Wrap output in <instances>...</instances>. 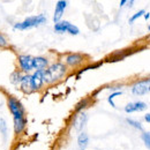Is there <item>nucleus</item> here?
Masks as SVG:
<instances>
[{"mask_svg": "<svg viewBox=\"0 0 150 150\" xmlns=\"http://www.w3.org/2000/svg\"><path fill=\"white\" fill-rule=\"evenodd\" d=\"M132 93L136 96H143L150 93V79L140 81L132 87Z\"/></svg>", "mask_w": 150, "mask_h": 150, "instance_id": "nucleus-4", "label": "nucleus"}, {"mask_svg": "<svg viewBox=\"0 0 150 150\" xmlns=\"http://www.w3.org/2000/svg\"><path fill=\"white\" fill-rule=\"evenodd\" d=\"M8 45V43H7V39L4 37L2 35H0V46L1 47H6Z\"/></svg>", "mask_w": 150, "mask_h": 150, "instance_id": "nucleus-23", "label": "nucleus"}, {"mask_svg": "<svg viewBox=\"0 0 150 150\" xmlns=\"http://www.w3.org/2000/svg\"><path fill=\"white\" fill-rule=\"evenodd\" d=\"M71 23L68 21H60L54 24V31L58 34H62V33H67V29H68V25Z\"/></svg>", "mask_w": 150, "mask_h": 150, "instance_id": "nucleus-13", "label": "nucleus"}, {"mask_svg": "<svg viewBox=\"0 0 150 150\" xmlns=\"http://www.w3.org/2000/svg\"><path fill=\"white\" fill-rule=\"evenodd\" d=\"M146 109H147V104L143 103V102H132V103H128L125 106V111L127 113L141 112Z\"/></svg>", "mask_w": 150, "mask_h": 150, "instance_id": "nucleus-8", "label": "nucleus"}, {"mask_svg": "<svg viewBox=\"0 0 150 150\" xmlns=\"http://www.w3.org/2000/svg\"><path fill=\"white\" fill-rule=\"evenodd\" d=\"M148 30H149V31H150V24H149V25H148Z\"/></svg>", "mask_w": 150, "mask_h": 150, "instance_id": "nucleus-28", "label": "nucleus"}, {"mask_svg": "<svg viewBox=\"0 0 150 150\" xmlns=\"http://www.w3.org/2000/svg\"><path fill=\"white\" fill-rule=\"evenodd\" d=\"M143 18H144L146 20H148V19L150 18V14H149V13H146V14L143 15Z\"/></svg>", "mask_w": 150, "mask_h": 150, "instance_id": "nucleus-26", "label": "nucleus"}, {"mask_svg": "<svg viewBox=\"0 0 150 150\" xmlns=\"http://www.w3.org/2000/svg\"><path fill=\"white\" fill-rule=\"evenodd\" d=\"M67 33H68V34H71V35H74V36H75V35H79V34H80V29H79L76 25H74V24H72V23H71V24L68 25Z\"/></svg>", "mask_w": 150, "mask_h": 150, "instance_id": "nucleus-17", "label": "nucleus"}, {"mask_svg": "<svg viewBox=\"0 0 150 150\" xmlns=\"http://www.w3.org/2000/svg\"><path fill=\"white\" fill-rule=\"evenodd\" d=\"M21 80H22V75L20 72H13L11 74V82L13 84H21Z\"/></svg>", "mask_w": 150, "mask_h": 150, "instance_id": "nucleus-15", "label": "nucleus"}, {"mask_svg": "<svg viewBox=\"0 0 150 150\" xmlns=\"http://www.w3.org/2000/svg\"><path fill=\"white\" fill-rule=\"evenodd\" d=\"M66 7H67V1L60 0V1L57 2L56 9H54V15H53V21H54L56 23L60 22V20H61L62 15H64V12H65Z\"/></svg>", "mask_w": 150, "mask_h": 150, "instance_id": "nucleus-7", "label": "nucleus"}, {"mask_svg": "<svg viewBox=\"0 0 150 150\" xmlns=\"http://www.w3.org/2000/svg\"><path fill=\"white\" fill-rule=\"evenodd\" d=\"M83 58L84 57L82 56L81 53H72V54H68L66 57V64L71 67H74V66H77L80 64H82L83 61Z\"/></svg>", "mask_w": 150, "mask_h": 150, "instance_id": "nucleus-9", "label": "nucleus"}, {"mask_svg": "<svg viewBox=\"0 0 150 150\" xmlns=\"http://www.w3.org/2000/svg\"><path fill=\"white\" fill-rule=\"evenodd\" d=\"M49 66V60L44 57H34V69L44 71Z\"/></svg>", "mask_w": 150, "mask_h": 150, "instance_id": "nucleus-10", "label": "nucleus"}, {"mask_svg": "<svg viewBox=\"0 0 150 150\" xmlns=\"http://www.w3.org/2000/svg\"><path fill=\"white\" fill-rule=\"evenodd\" d=\"M144 14H146V12H144L143 9H141V11H139V12H137L136 14H134V15L132 16L131 19H129V23H133V22H134L135 20H137V19H139V18H141V16H143Z\"/></svg>", "mask_w": 150, "mask_h": 150, "instance_id": "nucleus-19", "label": "nucleus"}, {"mask_svg": "<svg viewBox=\"0 0 150 150\" xmlns=\"http://www.w3.org/2000/svg\"><path fill=\"white\" fill-rule=\"evenodd\" d=\"M8 108L14 117V129L16 134L22 133L25 126V119H24V110L22 104L14 97L8 98Z\"/></svg>", "mask_w": 150, "mask_h": 150, "instance_id": "nucleus-1", "label": "nucleus"}, {"mask_svg": "<svg viewBox=\"0 0 150 150\" xmlns=\"http://www.w3.org/2000/svg\"><path fill=\"white\" fill-rule=\"evenodd\" d=\"M144 120L150 124V113H148V114H146V115H144Z\"/></svg>", "mask_w": 150, "mask_h": 150, "instance_id": "nucleus-24", "label": "nucleus"}, {"mask_svg": "<svg viewBox=\"0 0 150 150\" xmlns=\"http://www.w3.org/2000/svg\"><path fill=\"white\" fill-rule=\"evenodd\" d=\"M87 120H88V118H87V115H86L84 113H81L80 115H77L74 120L75 129L79 132L82 131L83 127H84V125H86V122H87Z\"/></svg>", "mask_w": 150, "mask_h": 150, "instance_id": "nucleus-11", "label": "nucleus"}, {"mask_svg": "<svg viewBox=\"0 0 150 150\" xmlns=\"http://www.w3.org/2000/svg\"><path fill=\"white\" fill-rule=\"evenodd\" d=\"M126 4H127V1H126V0H121V1H120V7H122V6H124V5H126Z\"/></svg>", "mask_w": 150, "mask_h": 150, "instance_id": "nucleus-25", "label": "nucleus"}, {"mask_svg": "<svg viewBox=\"0 0 150 150\" xmlns=\"http://www.w3.org/2000/svg\"><path fill=\"white\" fill-rule=\"evenodd\" d=\"M19 65L21 69L25 73L34 69V57L31 56H20L19 57Z\"/></svg>", "mask_w": 150, "mask_h": 150, "instance_id": "nucleus-6", "label": "nucleus"}, {"mask_svg": "<svg viewBox=\"0 0 150 150\" xmlns=\"http://www.w3.org/2000/svg\"><path fill=\"white\" fill-rule=\"evenodd\" d=\"M134 4V1H128V5H129V7H132V5Z\"/></svg>", "mask_w": 150, "mask_h": 150, "instance_id": "nucleus-27", "label": "nucleus"}, {"mask_svg": "<svg viewBox=\"0 0 150 150\" xmlns=\"http://www.w3.org/2000/svg\"><path fill=\"white\" fill-rule=\"evenodd\" d=\"M87 104H88V100H87V99H83V100H81V102H80V103L76 105V108H75V111H76V112H80L82 109H84V106H86Z\"/></svg>", "mask_w": 150, "mask_h": 150, "instance_id": "nucleus-21", "label": "nucleus"}, {"mask_svg": "<svg viewBox=\"0 0 150 150\" xmlns=\"http://www.w3.org/2000/svg\"><path fill=\"white\" fill-rule=\"evenodd\" d=\"M21 87H22V90H23V91H25V93H31V75L27 74L22 76Z\"/></svg>", "mask_w": 150, "mask_h": 150, "instance_id": "nucleus-12", "label": "nucleus"}, {"mask_svg": "<svg viewBox=\"0 0 150 150\" xmlns=\"http://www.w3.org/2000/svg\"><path fill=\"white\" fill-rule=\"evenodd\" d=\"M122 94L121 91H114L113 94H111L110 96H109V98H108V100H109V103L112 105L113 108H115V105H114V103H113V98L114 97H117V96H120V95Z\"/></svg>", "mask_w": 150, "mask_h": 150, "instance_id": "nucleus-20", "label": "nucleus"}, {"mask_svg": "<svg viewBox=\"0 0 150 150\" xmlns=\"http://www.w3.org/2000/svg\"><path fill=\"white\" fill-rule=\"evenodd\" d=\"M0 133L1 134H7V126H6V122L2 118H0Z\"/></svg>", "mask_w": 150, "mask_h": 150, "instance_id": "nucleus-22", "label": "nucleus"}, {"mask_svg": "<svg viewBox=\"0 0 150 150\" xmlns=\"http://www.w3.org/2000/svg\"><path fill=\"white\" fill-rule=\"evenodd\" d=\"M44 71H36L34 74L31 75V91L39 90L43 87V84L45 83V81H44Z\"/></svg>", "mask_w": 150, "mask_h": 150, "instance_id": "nucleus-5", "label": "nucleus"}, {"mask_svg": "<svg viewBox=\"0 0 150 150\" xmlns=\"http://www.w3.org/2000/svg\"><path fill=\"white\" fill-rule=\"evenodd\" d=\"M88 142H89V137L86 133H81L77 137V144L79 147L81 148V150H83L87 146H88Z\"/></svg>", "mask_w": 150, "mask_h": 150, "instance_id": "nucleus-14", "label": "nucleus"}, {"mask_svg": "<svg viewBox=\"0 0 150 150\" xmlns=\"http://www.w3.org/2000/svg\"><path fill=\"white\" fill-rule=\"evenodd\" d=\"M45 22H46L45 15L39 14V15H35V16H29L25 20H23L22 22L15 23L14 24V29H16V30H28V29L35 28V27H38V25H42Z\"/></svg>", "mask_w": 150, "mask_h": 150, "instance_id": "nucleus-3", "label": "nucleus"}, {"mask_svg": "<svg viewBox=\"0 0 150 150\" xmlns=\"http://www.w3.org/2000/svg\"><path fill=\"white\" fill-rule=\"evenodd\" d=\"M141 137H142L144 144L150 149V132H143V134H142Z\"/></svg>", "mask_w": 150, "mask_h": 150, "instance_id": "nucleus-18", "label": "nucleus"}, {"mask_svg": "<svg viewBox=\"0 0 150 150\" xmlns=\"http://www.w3.org/2000/svg\"><path fill=\"white\" fill-rule=\"evenodd\" d=\"M127 120V122L133 126L134 128H136V129H139V131H143V127H142V125H141V122H139V121H136V120H133V119H126Z\"/></svg>", "mask_w": 150, "mask_h": 150, "instance_id": "nucleus-16", "label": "nucleus"}, {"mask_svg": "<svg viewBox=\"0 0 150 150\" xmlns=\"http://www.w3.org/2000/svg\"><path fill=\"white\" fill-rule=\"evenodd\" d=\"M66 74H67L66 65L62 62H56L44 71V81L45 83L51 84L61 80Z\"/></svg>", "mask_w": 150, "mask_h": 150, "instance_id": "nucleus-2", "label": "nucleus"}]
</instances>
